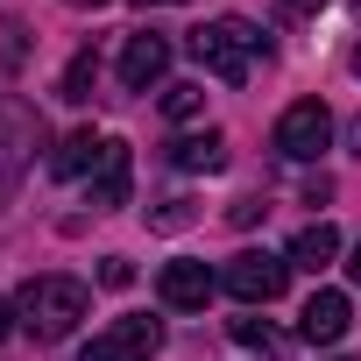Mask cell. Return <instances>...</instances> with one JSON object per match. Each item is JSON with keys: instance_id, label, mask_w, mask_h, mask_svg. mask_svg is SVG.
I'll use <instances>...</instances> for the list:
<instances>
[{"instance_id": "obj_1", "label": "cell", "mask_w": 361, "mask_h": 361, "mask_svg": "<svg viewBox=\"0 0 361 361\" xmlns=\"http://www.w3.org/2000/svg\"><path fill=\"white\" fill-rule=\"evenodd\" d=\"M85 312H92V290L78 283V276H29L22 283V298H15V319H22V333L29 340H71L78 326H85Z\"/></svg>"}, {"instance_id": "obj_2", "label": "cell", "mask_w": 361, "mask_h": 361, "mask_svg": "<svg viewBox=\"0 0 361 361\" xmlns=\"http://www.w3.org/2000/svg\"><path fill=\"white\" fill-rule=\"evenodd\" d=\"M269 43H262V29L255 22H241V15H220V22H206L199 36H192V57L213 71V78H227V85H241L248 71H255V57H262Z\"/></svg>"}, {"instance_id": "obj_3", "label": "cell", "mask_w": 361, "mask_h": 361, "mask_svg": "<svg viewBox=\"0 0 361 361\" xmlns=\"http://www.w3.org/2000/svg\"><path fill=\"white\" fill-rule=\"evenodd\" d=\"M283 283H290V262L269 255V248H241V255H227V269H220V290L241 298V305H276Z\"/></svg>"}, {"instance_id": "obj_4", "label": "cell", "mask_w": 361, "mask_h": 361, "mask_svg": "<svg viewBox=\"0 0 361 361\" xmlns=\"http://www.w3.org/2000/svg\"><path fill=\"white\" fill-rule=\"evenodd\" d=\"M156 347H163V319H149V312H121L114 326H99V333L85 340L78 361H149Z\"/></svg>"}, {"instance_id": "obj_5", "label": "cell", "mask_w": 361, "mask_h": 361, "mask_svg": "<svg viewBox=\"0 0 361 361\" xmlns=\"http://www.w3.org/2000/svg\"><path fill=\"white\" fill-rule=\"evenodd\" d=\"M326 142H333V114H326L319 99H298V106H283V121H276V156H290V163H312Z\"/></svg>"}, {"instance_id": "obj_6", "label": "cell", "mask_w": 361, "mask_h": 361, "mask_svg": "<svg viewBox=\"0 0 361 361\" xmlns=\"http://www.w3.org/2000/svg\"><path fill=\"white\" fill-rule=\"evenodd\" d=\"M213 290H220V276H213L199 255H177V262H163V276H156V298H163L170 312H206Z\"/></svg>"}, {"instance_id": "obj_7", "label": "cell", "mask_w": 361, "mask_h": 361, "mask_svg": "<svg viewBox=\"0 0 361 361\" xmlns=\"http://www.w3.org/2000/svg\"><path fill=\"white\" fill-rule=\"evenodd\" d=\"M128 185H135V156H128L121 135H106V149H99V163L85 177V206L92 213H114V206H128Z\"/></svg>"}, {"instance_id": "obj_8", "label": "cell", "mask_w": 361, "mask_h": 361, "mask_svg": "<svg viewBox=\"0 0 361 361\" xmlns=\"http://www.w3.org/2000/svg\"><path fill=\"white\" fill-rule=\"evenodd\" d=\"M163 71H170V36H156V29L128 36V50H121V85H128V92H149Z\"/></svg>"}, {"instance_id": "obj_9", "label": "cell", "mask_w": 361, "mask_h": 361, "mask_svg": "<svg viewBox=\"0 0 361 361\" xmlns=\"http://www.w3.org/2000/svg\"><path fill=\"white\" fill-rule=\"evenodd\" d=\"M347 326H354V305H347V290H312V298H305V312H298V333H305L312 347H333Z\"/></svg>"}, {"instance_id": "obj_10", "label": "cell", "mask_w": 361, "mask_h": 361, "mask_svg": "<svg viewBox=\"0 0 361 361\" xmlns=\"http://www.w3.org/2000/svg\"><path fill=\"white\" fill-rule=\"evenodd\" d=\"M170 163H177V170H206V177H213V170H227V135H220V128L177 135V142H170Z\"/></svg>"}, {"instance_id": "obj_11", "label": "cell", "mask_w": 361, "mask_h": 361, "mask_svg": "<svg viewBox=\"0 0 361 361\" xmlns=\"http://www.w3.org/2000/svg\"><path fill=\"white\" fill-rule=\"evenodd\" d=\"M333 255H340V227H333V220H312V227L290 241V255H283V262L319 276V269H333Z\"/></svg>"}, {"instance_id": "obj_12", "label": "cell", "mask_w": 361, "mask_h": 361, "mask_svg": "<svg viewBox=\"0 0 361 361\" xmlns=\"http://www.w3.org/2000/svg\"><path fill=\"white\" fill-rule=\"evenodd\" d=\"M99 149H106V135H92V128L64 135V142H57V156H50V177H92Z\"/></svg>"}, {"instance_id": "obj_13", "label": "cell", "mask_w": 361, "mask_h": 361, "mask_svg": "<svg viewBox=\"0 0 361 361\" xmlns=\"http://www.w3.org/2000/svg\"><path fill=\"white\" fill-rule=\"evenodd\" d=\"M92 85H99V57H92V50H78V57L64 64V78H57V99L85 106V99H92Z\"/></svg>"}, {"instance_id": "obj_14", "label": "cell", "mask_w": 361, "mask_h": 361, "mask_svg": "<svg viewBox=\"0 0 361 361\" xmlns=\"http://www.w3.org/2000/svg\"><path fill=\"white\" fill-rule=\"evenodd\" d=\"M163 114H170V121H199V114H206V85H192V78L163 85Z\"/></svg>"}, {"instance_id": "obj_15", "label": "cell", "mask_w": 361, "mask_h": 361, "mask_svg": "<svg viewBox=\"0 0 361 361\" xmlns=\"http://www.w3.org/2000/svg\"><path fill=\"white\" fill-rule=\"evenodd\" d=\"M234 340H241V347H255V354H276V347H283L269 319H234Z\"/></svg>"}, {"instance_id": "obj_16", "label": "cell", "mask_w": 361, "mask_h": 361, "mask_svg": "<svg viewBox=\"0 0 361 361\" xmlns=\"http://www.w3.org/2000/svg\"><path fill=\"white\" fill-rule=\"evenodd\" d=\"M99 283L128 290V283H135V262H128V255H106V262H99Z\"/></svg>"}, {"instance_id": "obj_17", "label": "cell", "mask_w": 361, "mask_h": 361, "mask_svg": "<svg viewBox=\"0 0 361 361\" xmlns=\"http://www.w3.org/2000/svg\"><path fill=\"white\" fill-rule=\"evenodd\" d=\"M262 213H269V206H262V199H234V206H227V220H234V227H255V220H262Z\"/></svg>"}, {"instance_id": "obj_18", "label": "cell", "mask_w": 361, "mask_h": 361, "mask_svg": "<svg viewBox=\"0 0 361 361\" xmlns=\"http://www.w3.org/2000/svg\"><path fill=\"white\" fill-rule=\"evenodd\" d=\"M185 220H192V206H185V199H170V206L156 213V227H185Z\"/></svg>"}, {"instance_id": "obj_19", "label": "cell", "mask_w": 361, "mask_h": 361, "mask_svg": "<svg viewBox=\"0 0 361 361\" xmlns=\"http://www.w3.org/2000/svg\"><path fill=\"white\" fill-rule=\"evenodd\" d=\"M15 326H22V319H15V305H8V298H0V340H8Z\"/></svg>"}, {"instance_id": "obj_20", "label": "cell", "mask_w": 361, "mask_h": 361, "mask_svg": "<svg viewBox=\"0 0 361 361\" xmlns=\"http://www.w3.org/2000/svg\"><path fill=\"white\" fill-rule=\"evenodd\" d=\"M283 8H290V15H319V8H326V0H283Z\"/></svg>"}, {"instance_id": "obj_21", "label": "cell", "mask_w": 361, "mask_h": 361, "mask_svg": "<svg viewBox=\"0 0 361 361\" xmlns=\"http://www.w3.org/2000/svg\"><path fill=\"white\" fill-rule=\"evenodd\" d=\"M64 8H114V0H64Z\"/></svg>"}, {"instance_id": "obj_22", "label": "cell", "mask_w": 361, "mask_h": 361, "mask_svg": "<svg viewBox=\"0 0 361 361\" xmlns=\"http://www.w3.org/2000/svg\"><path fill=\"white\" fill-rule=\"evenodd\" d=\"M347 276H354V283H361V248H354V262H347Z\"/></svg>"}, {"instance_id": "obj_23", "label": "cell", "mask_w": 361, "mask_h": 361, "mask_svg": "<svg viewBox=\"0 0 361 361\" xmlns=\"http://www.w3.org/2000/svg\"><path fill=\"white\" fill-rule=\"evenodd\" d=\"M142 8H177V0H142Z\"/></svg>"}, {"instance_id": "obj_24", "label": "cell", "mask_w": 361, "mask_h": 361, "mask_svg": "<svg viewBox=\"0 0 361 361\" xmlns=\"http://www.w3.org/2000/svg\"><path fill=\"white\" fill-rule=\"evenodd\" d=\"M354 71H361V50H354Z\"/></svg>"}, {"instance_id": "obj_25", "label": "cell", "mask_w": 361, "mask_h": 361, "mask_svg": "<svg viewBox=\"0 0 361 361\" xmlns=\"http://www.w3.org/2000/svg\"><path fill=\"white\" fill-rule=\"evenodd\" d=\"M354 8H361V0H354Z\"/></svg>"}]
</instances>
